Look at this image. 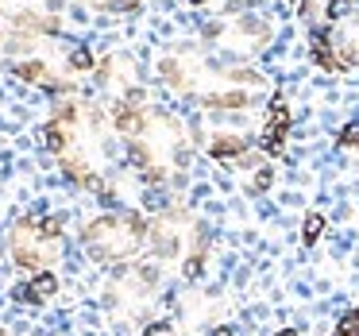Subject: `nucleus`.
<instances>
[{
	"label": "nucleus",
	"instance_id": "f257e3e1",
	"mask_svg": "<svg viewBox=\"0 0 359 336\" xmlns=\"http://www.w3.org/2000/svg\"><path fill=\"white\" fill-rule=\"evenodd\" d=\"M116 140L120 135L112 124V112L86 101L58 105L43 124V147L55 155L66 178L78 182L81 189H93V194H109L104 174L116 155Z\"/></svg>",
	"mask_w": 359,
	"mask_h": 336
},
{
	"label": "nucleus",
	"instance_id": "f03ea898",
	"mask_svg": "<svg viewBox=\"0 0 359 336\" xmlns=\"http://www.w3.org/2000/svg\"><path fill=\"white\" fill-rule=\"evenodd\" d=\"M112 124L120 143L128 147V159L143 182H166L174 170H182L189 159V132L174 112L151 109V105H112Z\"/></svg>",
	"mask_w": 359,
	"mask_h": 336
},
{
	"label": "nucleus",
	"instance_id": "7ed1b4c3",
	"mask_svg": "<svg viewBox=\"0 0 359 336\" xmlns=\"http://www.w3.org/2000/svg\"><path fill=\"white\" fill-rule=\"evenodd\" d=\"M147 228L151 220H143L140 213H101L86 224L81 248L97 263H128L147 248Z\"/></svg>",
	"mask_w": 359,
	"mask_h": 336
},
{
	"label": "nucleus",
	"instance_id": "20e7f679",
	"mask_svg": "<svg viewBox=\"0 0 359 336\" xmlns=\"http://www.w3.org/2000/svg\"><path fill=\"white\" fill-rule=\"evenodd\" d=\"M66 248L58 217H20L8 232V255L24 271H50Z\"/></svg>",
	"mask_w": 359,
	"mask_h": 336
},
{
	"label": "nucleus",
	"instance_id": "39448f33",
	"mask_svg": "<svg viewBox=\"0 0 359 336\" xmlns=\"http://www.w3.org/2000/svg\"><path fill=\"white\" fill-rule=\"evenodd\" d=\"M205 39L212 43L217 55H224V62H232V58H251L271 43V24L251 16V12H228V16H217L205 27Z\"/></svg>",
	"mask_w": 359,
	"mask_h": 336
},
{
	"label": "nucleus",
	"instance_id": "423d86ee",
	"mask_svg": "<svg viewBox=\"0 0 359 336\" xmlns=\"http://www.w3.org/2000/svg\"><path fill=\"white\" fill-rule=\"evenodd\" d=\"M0 20L12 32L58 35L62 32V0H0Z\"/></svg>",
	"mask_w": 359,
	"mask_h": 336
},
{
	"label": "nucleus",
	"instance_id": "0eeeda50",
	"mask_svg": "<svg viewBox=\"0 0 359 336\" xmlns=\"http://www.w3.org/2000/svg\"><path fill=\"white\" fill-rule=\"evenodd\" d=\"M93 74H97V86L109 97V109L112 105H147V93L140 86V70H135L132 58L109 55L104 62H97Z\"/></svg>",
	"mask_w": 359,
	"mask_h": 336
},
{
	"label": "nucleus",
	"instance_id": "6e6552de",
	"mask_svg": "<svg viewBox=\"0 0 359 336\" xmlns=\"http://www.w3.org/2000/svg\"><path fill=\"white\" fill-rule=\"evenodd\" d=\"M186 217L182 213H163V217H155L151 220V228H147V248L155 251L163 263H174V259L186 251V236H194V232H186Z\"/></svg>",
	"mask_w": 359,
	"mask_h": 336
},
{
	"label": "nucleus",
	"instance_id": "1a4fd4ad",
	"mask_svg": "<svg viewBox=\"0 0 359 336\" xmlns=\"http://www.w3.org/2000/svg\"><path fill=\"white\" fill-rule=\"evenodd\" d=\"M290 128H294V109L286 105V97H282V93H271V101H266V112H263V132H259V147H263L266 155H282Z\"/></svg>",
	"mask_w": 359,
	"mask_h": 336
},
{
	"label": "nucleus",
	"instance_id": "9d476101",
	"mask_svg": "<svg viewBox=\"0 0 359 336\" xmlns=\"http://www.w3.org/2000/svg\"><path fill=\"white\" fill-rule=\"evenodd\" d=\"M55 294H58L55 271H35L24 286L12 290V297H16V302H24V305H47V302H55Z\"/></svg>",
	"mask_w": 359,
	"mask_h": 336
},
{
	"label": "nucleus",
	"instance_id": "9b49d317",
	"mask_svg": "<svg viewBox=\"0 0 359 336\" xmlns=\"http://www.w3.org/2000/svg\"><path fill=\"white\" fill-rule=\"evenodd\" d=\"M248 151H251L248 135H212V140H209V155L212 159H224V163H228V159H243Z\"/></svg>",
	"mask_w": 359,
	"mask_h": 336
},
{
	"label": "nucleus",
	"instance_id": "f8f14e48",
	"mask_svg": "<svg viewBox=\"0 0 359 336\" xmlns=\"http://www.w3.org/2000/svg\"><path fill=\"white\" fill-rule=\"evenodd\" d=\"M189 4H194V8L212 12V16H228V12H243L251 0H189Z\"/></svg>",
	"mask_w": 359,
	"mask_h": 336
},
{
	"label": "nucleus",
	"instance_id": "ddd939ff",
	"mask_svg": "<svg viewBox=\"0 0 359 336\" xmlns=\"http://www.w3.org/2000/svg\"><path fill=\"white\" fill-rule=\"evenodd\" d=\"M320 236H325V217H320V213H309L305 224H302V243H305V248H313Z\"/></svg>",
	"mask_w": 359,
	"mask_h": 336
},
{
	"label": "nucleus",
	"instance_id": "4468645a",
	"mask_svg": "<svg viewBox=\"0 0 359 336\" xmlns=\"http://www.w3.org/2000/svg\"><path fill=\"white\" fill-rule=\"evenodd\" d=\"M86 4H93L101 12H135L143 0H86Z\"/></svg>",
	"mask_w": 359,
	"mask_h": 336
},
{
	"label": "nucleus",
	"instance_id": "2eb2a0df",
	"mask_svg": "<svg viewBox=\"0 0 359 336\" xmlns=\"http://www.w3.org/2000/svg\"><path fill=\"white\" fill-rule=\"evenodd\" d=\"M332 336H359V309L344 313V317H340V325H336V332H332Z\"/></svg>",
	"mask_w": 359,
	"mask_h": 336
},
{
	"label": "nucleus",
	"instance_id": "dca6fc26",
	"mask_svg": "<svg viewBox=\"0 0 359 336\" xmlns=\"http://www.w3.org/2000/svg\"><path fill=\"white\" fill-rule=\"evenodd\" d=\"M336 143H340V147H359V120H351V124L340 132V140H336Z\"/></svg>",
	"mask_w": 359,
	"mask_h": 336
},
{
	"label": "nucleus",
	"instance_id": "f3484780",
	"mask_svg": "<svg viewBox=\"0 0 359 336\" xmlns=\"http://www.w3.org/2000/svg\"><path fill=\"white\" fill-rule=\"evenodd\" d=\"M209 336H236V328H228V325H220V328H212Z\"/></svg>",
	"mask_w": 359,
	"mask_h": 336
},
{
	"label": "nucleus",
	"instance_id": "a211bd4d",
	"mask_svg": "<svg viewBox=\"0 0 359 336\" xmlns=\"http://www.w3.org/2000/svg\"><path fill=\"white\" fill-rule=\"evenodd\" d=\"M278 336H297V328H282V332Z\"/></svg>",
	"mask_w": 359,
	"mask_h": 336
},
{
	"label": "nucleus",
	"instance_id": "6ab92c4d",
	"mask_svg": "<svg viewBox=\"0 0 359 336\" xmlns=\"http://www.w3.org/2000/svg\"><path fill=\"white\" fill-rule=\"evenodd\" d=\"M0 336H8V332H4V328H0Z\"/></svg>",
	"mask_w": 359,
	"mask_h": 336
}]
</instances>
